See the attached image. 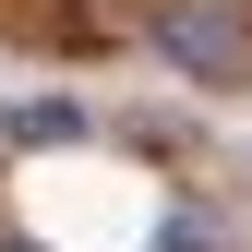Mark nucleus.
<instances>
[{
    "label": "nucleus",
    "mask_w": 252,
    "mask_h": 252,
    "mask_svg": "<svg viewBox=\"0 0 252 252\" xmlns=\"http://www.w3.org/2000/svg\"><path fill=\"white\" fill-rule=\"evenodd\" d=\"M156 36H168V60H192V72H216V84H228L240 60H252V48H240V24L216 12V0H192V12H168Z\"/></svg>",
    "instance_id": "nucleus-1"
},
{
    "label": "nucleus",
    "mask_w": 252,
    "mask_h": 252,
    "mask_svg": "<svg viewBox=\"0 0 252 252\" xmlns=\"http://www.w3.org/2000/svg\"><path fill=\"white\" fill-rule=\"evenodd\" d=\"M0 252H36V240H0Z\"/></svg>",
    "instance_id": "nucleus-2"
}]
</instances>
